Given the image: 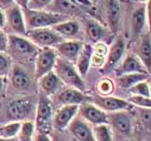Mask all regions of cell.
<instances>
[{"instance_id":"cell-1","label":"cell","mask_w":151,"mask_h":141,"mask_svg":"<svg viewBox=\"0 0 151 141\" xmlns=\"http://www.w3.org/2000/svg\"><path fill=\"white\" fill-rule=\"evenodd\" d=\"M25 18L27 30L42 27H51L57 24L68 20L66 15L60 13L48 12L45 11H31L28 9H22Z\"/></svg>"},{"instance_id":"cell-2","label":"cell","mask_w":151,"mask_h":141,"mask_svg":"<svg viewBox=\"0 0 151 141\" xmlns=\"http://www.w3.org/2000/svg\"><path fill=\"white\" fill-rule=\"evenodd\" d=\"M53 69L54 73L58 75L61 82L80 91H83L85 89L82 78L71 61L63 58H57Z\"/></svg>"},{"instance_id":"cell-3","label":"cell","mask_w":151,"mask_h":141,"mask_svg":"<svg viewBox=\"0 0 151 141\" xmlns=\"http://www.w3.org/2000/svg\"><path fill=\"white\" fill-rule=\"evenodd\" d=\"M26 36L33 43L41 47L55 46L63 41V37L56 32L52 27H42L27 30Z\"/></svg>"},{"instance_id":"cell-4","label":"cell","mask_w":151,"mask_h":141,"mask_svg":"<svg viewBox=\"0 0 151 141\" xmlns=\"http://www.w3.org/2000/svg\"><path fill=\"white\" fill-rule=\"evenodd\" d=\"M9 53L15 56H32L38 52L37 46L29 39L15 34L8 36V49Z\"/></svg>"},{"instance_id":"cell-5","label":"cell","mask_w":151,"mask_h":141,"mask_svg":"<svg viewBox=\"0 0 151 141\" xmlns=\"http://www.w3.org/2000/svg\"><path fill=\"white\" fill-rule=\"evenodd\" d=\"M5 11L6 24L13 34L24 36L27 33V26L24 18L23 9L16 4H13Z\"/></svg>"},{"instance_id":"cell-6","label":"cell","mask_w":151,"mask_h":141,"mask_svg":"<svg viewBox=\"0 0 151 141\" xmlns=\"http://www.w3.org/2000/svg\"><path fill=\"white\" fill-rule=\"evenodd\" d=\"M57 59V53L50 47H44L37 56L35 66V77L40 79L42 75L53 70Z\"/></svg>"},{"instance_id":"cell-7","label":"cell","mask_w":151,"mask_h":141,"mask_svg":"<svg viewBox=\"0 0 151 141\" xmlns=\"http://www.w3.org/2000/svg\"><path fill=\"white\" fill-rule=\"evenodd\" d=\"M93 105L102 109L105 112H117V111H126L129 110L132 105L124 99H120L113 96H97L92 99Z\"/></svg>"},{"instance_id":"cell-8","label":"cell","mask_w":151,"mask_h":141,"mask_svg":"<svg viewBox=\"0 0 151 141\" xmlns=\"http://www.w3.org/2000/svg\"><path fill=\"white\" fill-rule=\"evenodd\" d=\"M79 117H81L89 123L93 125L108 123L107 113L103 111L96 105L89 102H85L80 103L78 105V113Z\"/></svg>"},{"instance_id":"cell-9","label":"cell","mask_w":151,"mask_h":141,"mask_svg":"<svg viewBox=\"0 0 151 141\" xmlns=\"http://www.w3.org/2000/svg\"><path fill=\"white\" fill-rule=\"evenodd\" d=\"M70 134L78 141H96L93 128L81 117L76 116L68 125Z\"/></svg>"},{"instance_id":"cell-10","label":"cell","mask_w":151,"mask_h":141,"mask_svg":"<svg viewBox=\"0 0 151 141\" xmlns=\"http://www.w3.org/2000/svg\"><path fill=\"white\" fill-rule=\"evenodd\" d=\"M126 50V42L124 38L119 36L113 41L112 44L111 45L110 49L108 51L106 62L104 65V70H110L120 63L123 58V56L125 54Z\"/></svg>"},{"instance_id":"cell-11","label":"cell","mask_w":151,"mask_h":141,"mask_svg":"<svg viewBox=\"0 0 151 141\" xmlns=\"http://www.w3.org/2000/svg\"><path fill=\"white\" fill-rule=\"evenodd\" d=\"M78 113V105H63L53 118V127L58 131L67 128L69 123Z\"/></svg>"},{"instance_id":"cell-12","label":"cell","mask_w":151,"mask_h":141,"mask_svg":"<svg viewBox=\"0 0 151 141\" xmlns=\"http://www.w3.org/2000/svg\"><path fill=\"white\" fill-rule=\"evenodd\" d=\"M135 73L148 74L144 64L142 63V61L136 55H127L125 58L120 61V63L115 68V73L117 76Z\"/></svg>"},{"instance_id":"cell-13","label":"cell","mask_w":151,"mask_h":141,"mask_svg":"<svg viewBox=\"0 0 151 141\" xmlns=\"http://www.w3.org/2000/svg\"><path fill=\"white\" fill-rule=\"evenodd\" d=\"M52 118V105L50 101L45 95L41 96L38 101L36 125L40 132L45 133V128L49 125Z\"/></svg>"},{"instance_id":"cell-14","label":"cell","mask_w":151,"mask_h":141,"mask_svg":"<svg viewBox=\"0 0 151 141\" xmlns=\"http://www.w3.org/2000/svg\"><path fill=\"white\" fill-rule=\"evenodd\" d=\"M56 101L63 105H80L85 102L92 101V98L86 96L82 91L75 88H66L60 90L56 96Z\"/></svg>"},{"instance_id":"cell-15","label":"cell","mask_w":151,"mask_h":141,"mask_svg":"<svg viewBox=\"0 0 151 141\" xmlns=\"http://www.w3.org/2000/svg\"><path fill=\"white\" fill-rule=\"evenodd\" d=\"M108 123L121 134L129 135L131 131V120L125 111L110 112L107 114Z\"/></svg>"},{"instance_id":"cell-16","label":"cell","mask_w":151,"mask_h":141,"mask_svg":"<svg viewBox=\"0 0 151 141\" xmlns=\"http://www.w3.org/2000/svg\"><path fill=\"white\" fill-rule=\"evenodd\" d=\"M84 43L80 41H63L56 46L57 51L63 58L69 61L77 60Z\"/></svg>"},{"instance_id":"cell-17","label":"cell","mask_w":151,"mask_h":141,"mask_svg":"<svg viewBox=\"0 0 151 141\" xmlns=\"http://www.w3.org/2000/svg\"><path fill=\"white\" fill-rule=\"evenodd\" d=\"M32 105L29 101L15 100L12 102L8 106V116L13 120H22L30 114Z\"/></svg>"},{"instance_id":"cell-18","label":"cell","mask_w":151,"mask_h":141,"mask_svg":"<svg viewBox=\"0 0 151 141\" xmlns=\"http://www.w3.org/2000/svg\"><path fill=\"white\" fill-rule=\"evenodd\" d=\"M136 56L144 64L148 74H151V36L149 33L145 34L140 39Z\"/></svg>"},{"instance_id":"cell-19","label":"cell","mask_w":151,"mask_h":141,"mask_svg":"<svg viewBox=\"0 0 151 141\" xmlns=\"http://www.w3.org/2000/svg\"><path fill=\"white\" fill-rule=\"evenodd\" d=\"M131 32L133 37H139L144 33V29L147 25L145 6H142L135 9L131 14Z\"/></svg>"},{"instance_id":"cell-20","label":"cell","mask_w":151,"mask_h":141,"mask_svg":"<svg viewBox=\"0 0 151 141\" xmlns=\"http://www.w3.org/2000/svg\"><path fill=\"white\" fill-rule=\"evenodd\" d=\"M12 83L16 89L22 90L30 87L31 80L27 70L20 65H13L12 67Z\"/></svg>"},{"instance_id":"cell-21","label":"cell","mask_w":151,"mask_h":141,"mask_svg":"<svg viewBox=\"0 0 151 141\" xmlns=\"http://www.w3.org/2000/svg\"><path fill=\"white\" fill-rule=\"evenodd\" d=\"M106 14L109 26L112 32L118 29L121 16V9L118 0H107L106 1Z\"/></svg>"},{"instance_id":"cell-22","label":"cell","mask_w":151,"mask_h":141,"mask_svg":"<svg viewBox=\"0 0 151 141\" xmlns=\"http://www.w3.org/2000/svg\"><path fill=\"white\" fill-rule=\"evenodd\" d=\"M93 47L90 44H84L77 58V70L81 77L86 76L91 65L93 56Z\"/></svg>"},{"instance_id":"cell-23","label":"cell","mask_w":151,"mask_h":141,"mask_svg":"<svg viewBox=\"0 0 151 141\" xmlns=\"http://www.w3.org/2000/svg\"><path fill=\"white\" fill-rule=\"evenodd\" d=\"M39 80H40V87L42 88V90L46 95L54 94L60 89L61 81L58 77V75L54 73V70H51V72L42 75Z\"/></svg>"},{"instance_id":"cell-24","label":"cell","mask_w":151,"mask_h":141,"mask_svg":"<svg viewBox=\"0 0 151 141\" xmlns=\"http://www.w3.org/2000/svg\"><path fill=\"white\" fill-rule=\"evenodd\" d=\"M51 27L63 37H72L77 35L79 31V24L74 20H66Z\"/></svg>"},{"instance_id":"cell-25","label":"cell","mask_w":151,"mask_h":141,"mask_svg":"<svg viewBox=\"0 0 151 141\" xmlns=\"http://www.w3.org/2000/svg\"><path fill=\"white\" fill-rule=\"evenodd\" d=\"M85 31L88 39L93 42H97L105 36L104 27L94 20H87L85 25Z\"/></svg>"},{"instance_id":"cell-26","label":"cell","mask_w":151,"mask_h":141,"mask_svg":"<svg viewBox=\"0 0 151 141\" xmlns=\"http://www.w3.org/2000/svg\"><path fill=\"white\" fill-rule=\"evenodd\" d=\"M148 74L146 73H127L118 76V85L122 88H130L133 87L135 84L139 83L144 80H147Z\"/></svg>"},{"instance_id":"cell-27","label":"cell","mask_w":151,"mask_h":141,"mask_svg":"<svg viewBox=\"0 0 151 141\" xmlns=\"http://www.w3.org/2000/svg\"><path fill=\"white\" fill-rule=\"evenodd\" d=\"M93 133L96 141H114L112 128L109 123L94 125L93 127Z\"/></svg>"},{"instance_id":"cell-28","label":"cell","mask_w":151,"mask_h":141,"mask_svg":"<svg viewBox=\"0 0 151 141\" xmlns=\"http://www.w3.org/2000/svg\"><path fill=\"white\" fill-rule=\"evenodd\" d=\"M53 11L63 15H68L70 12H73L76 9V5L72 0H53Z\"/></svg>"},{"instance_id":"cell-29","label":"cell","mask_w":151,"mask_h":141,"mask_svg":"<svg viewBox=\"0 0 151 141\" xmlns=\"http://www.w3.org/2000/svg\"><path fill=\"white\" fill-rule=\"evenodd\" d=\"M22 122L12 121L11 123L0 126V137L3 138H14L16 137L19 130L21 128Z\"/></svg>"},{"instance_id":"cell-30","label":"cell","mask_w":151,"mask_h":141,"mask_svg":"<svg viewBox=\"0 0 151 141\" xmlns=\"http://www.w3.org/2000/svg\"><path fill=\"white\" fill-rule=\"evenodd\" d=\"M34 134V123L32 121H24L17 135L18 141H31Z\"/></svg>"},{"instance_id":"cell-31","label":"cell","mask_w":151,"mask_h":141,"mask_svg":"<svg viewBox=\"0 0 151 141\" xmlns=\"http://www.w3.org/2000/svg\"><path fill=\"white\" fill-rule=\"evenodd\" d=\"M131 94L138 96H145V97H151V90L147 80H144L139 83L135 84L133 87L129 88Z\"/></svg>"},{"instance_id":"cell-32","label":"cell","mask_w":151,"mask_h":141,"mask_svg":"<svg viewBox=\"0 0 151 141\" xmlns=\"http://www.w3.org/2000/svg\"><path fill=\"white\" fill-rule=\"evenodd\" d=\"M129 102L132 105H136L140 108H151V97L132 95L129 99Z\"/></svg>"},{"instance_id":"cell-33","label":"cell","mask_w":151,"mask_h":141,"mask_svg":"<svg viewBox=\"0 0 151 141\" xmlns=\"http://www.w3.org/2000/svg\"><path fill=\"white\" fill-rule=\"evenodd\" d=\"M113 90V83L110 79H102L97 83V91L101 96H108Z\"/></svg>"},{"instance_id":"cell-34","label":"cell","mask_w":151,"mask_h":141,"mask_svg":"<svg viewBox=\"0 0 151 141\" xmlns=\"http://www.w3.org/2000/svg\"><path fill=\"white\" fill-rule=\"evenodd\" d=\"M53 0H28L27 9L31 11H44L50 6Z\"/></svg>"},{"instance_id":"cell-35","label":"cell","mask_w":151,"mask_h":141,"mask_svg":"<svg viewBox=\"0 0 151 141\" xmlns=\"http://www.w3.org/2000/svg\"><path fill=\"white\" fill-rule=\"evenodd\" d=\"M11 69V59L3 53H0V75H7Z\"/></svg>"},{"instance_id":"cell-36","label":"cell","mask_w":151,"mask_h":141,"mask_svg":"<svg viewBox=\"0 0 151 141\" xmlns=\"http://www.w3.org/2000/svg\"><path fill=\"white\" fill-rule=\"evenodd\" d=\"M140 118L144 123L151 125V108H141Z\"/></svg>"},{"instance_id":"cell-37","label":"cell","mask_w":151,"mask_h":141,"mask_svg":"<svg viewBox=\"0 0 151 141\" xmlns=\"http://www.w3.org/2000/svg\"><path fill=\"white\" fill-rule=\"evenodd\" d=\"M8 49V35L0 29V53H4Z\"/></svg>"},{"instance_id":"cell-38","label":"cell","mask_w":151,"mask_h":141,"mask_svg":"<svg viewBox=\"0 0 151 141\" xmlns=\"http://www.w3.org/2000/svg\"><path fill=\"white\" fill-rule=\"evenodd\" d=\"M145 11H146V18H147L148 33L151 36V0H147V2H146Z\"/></svg>"},{"instance_id":"cell-39","label":"cell","mask_w":151,"mask_h":141,"mask_svg":"<svg viewBox=\"0 0 151 141\" xmlns=\"http://www.w3.org/2000/svg\"><path fill=\"white\" fill-rule=\"evenodd\" d=\"M14 4V0H0V8L3 11H6L11 6Z\"/></svg>"},{"instance_id":"cell-40","label":"cell","mask_w":151,"mask_h":141,"mask_svg":"<svg viewBox=\"0 0 151 141\" xmlns=\"http://www.w3.org/2000/svg\"><path fill=\"white\" fill-rule=\"evenodd\" d=\"M34 141H52V140H51V138L46 134L40 132V133L36 135Z\"/></svg>"},{"instance_id":"cell-41","label":"cell","mask_w":151,"mask_h":141,"mask_svg":"<svg viewBox=\"0 0 151 141\" xmlns=\"http://www.w3.org/2000/svg\"><path fill=\"white\" fill-rule=\"evenodd\" d=\"M72 1L78 6H91L92 2L90 0H72Z\"/></svg>"},{"instance_id":"cell-42","label":"cell","mask_w":151,"mask_h":141,"mask_svg":"<svg viewBox=\"0 0 151 141\" xmlns=\"http://www.w3.org/2000/svg\"><path fill=\"white\" fill-rule=\"evenodd\" d=\"M6 25V17H5V12L3 9L0 8V29L3 28Z\"/></svg>"},{"instance_id":"cell-43","label":"cell","mask_w":151,"mask_h":141,"mask_svg":"<svg viewBox=\"0 0 151 141\" xmlns=\"http://www.w3.org/2000/svg\"><path fill=\"white\" fill-rule=\"evenodd\" d=\"M14 2H15V4L18 5L21 9H27L28 0H14Z\"/></svg>"},{"instance_id":"cell-44","label":"cell","mask_w":151,"mask_h":141,"mask_svg":"<svg viewBox=\"0 0 151 141\" xmlns=\"http://www.w3.org/2000/svg\"><path fill=\"white\" fill-rule=\"evenodd\" d=\"M5 85H6V80H5L4 76H1V75H0V95H1L4 91Z\"/></svg>"},{"instance_id":"cell-45","label":"cell","mask_w":151,"mask_h":141,"mask_svg":"<svg viewBox=\"0 0 151 141\" xmlns=\"http://www.w3.org/2000/svg\"><path fill=\"white\" fill-rule=\"evenodd\" d=\"M0 141H18L16 139V137L14 138H3V137H0Z\"/></svg>"},{"instance_id":"cell-46","label":"cell","mask_w":151,"mask_h":141,"mask_svg":"<svg viewBox=\"0 0 151 141\" xmlns=\"http://www.w3.org/2000/svg\"><path fill=\"white\" fill-rule=\"evenodd\" d=\"M135 2H138V3H146L147 2V0H133Z\"/></svg>"},{"instance_id":"cell-47","label":"cell","mask_w":151,"mask_h":141,"mask_svg":"<svg viewBox=\"0 0 151 141\" xmlns=\"http://www.w3.org/2000/svg\"><path fill=\"white\" fill-rule=\"evenodd\" d=\"M90 1H91L92 3H96V2L98 1V0H90Z\"/></svg>"}]
</instances>
